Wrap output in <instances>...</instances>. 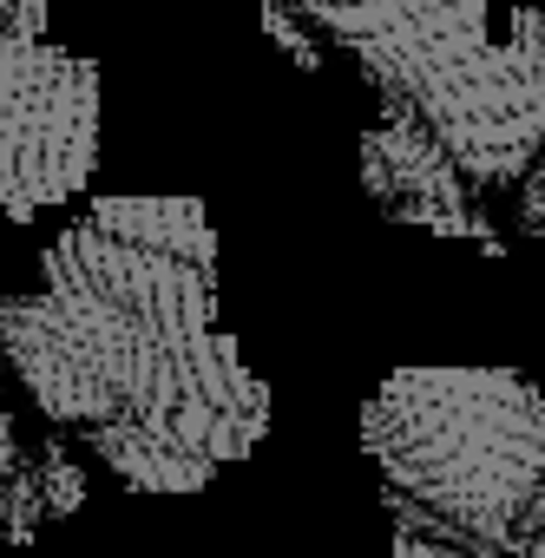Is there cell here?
<instances>
[{
	"label": "cell",
	"instance_id": "1",
	"mask_svg": "<svg viewBox=\"0 0 545 558\" xmlns=\"http://www.w3.org/2000/svg\"><path fill=\"white\" fill-rule=\"evenodd\" d=\"M388 525L512 558V525L545 480V388L519 368H395L362 408Z\"/></svg>",
	"mask_w": 545,
	"mask_h": 558
},
{
	"label": "cell",
	"instance_id": "2",
	"mask_svg": "<svg viewBox=\"0 0 545 558\" xmlns=\"http://www.w3.org/2000/svg\"><path fill=\"white\" fill-rule=\"evenodd\" d=\"M336 47L382 112L427 125L473 191H512L545 145V93L506 40L486 34V0H283Z\"/></svg>",
	"mask_w": 545,
	"mask_h": 558
},
{
	"label": "cell",
	"instance_id": "3",
	"mask_svg": "<svg viewBox=\"0 0 545 558\" xmlns=\"http://www.w3.org/2000/svg\"><path fill=\"white\" fill-rule=\"evenodd\" d=\"M99 165V66L53 40H0V210L80 197Z\"/></svg>",
	"mask_w": 545,
	"mask_h": 558
},
{
	"label": "cell",
	"instance_id": "4",
	"mask_svg": "<svg viewBox=\"0 0 545 558\" xmlns=\"http://www.w3.org/2000/svg\"><path fill=\"white\" fill-rule=\"evenodd\" d=\"M362 191L375 197V210L388 223H414V230H434V236H473L480 250L499 256V236L493 223L480 217V191L473 178L453 165V151L414 125V119H395L382 112L368 132H362Z\"/></svg>",
	"mask_w": 545,
	"mask_h": 558
},
{
	"label": "cell",
	"instance_id": "5",
	"mask_svg": "<svg viewBox=\"0 0 545 558\" xmlns=\"http://www.w3.org/2000/svg\"><path fill=\"white\" fill-rule=\"evenodd\" d=\"M86 499V473L66 434H27L14 408H0V545H27L40 525L73 519Z\"/></svg>",
	"mask_w": 545,
	"mask_h": 558
},
{
	"label": "cell",
	"instance_id": "6",
	"mask_svg": "<svg viewBox=\"0 0 545 558\" xmlns=\"http://www.w3.org/2000/svg\"><path fill=\"white\" fill-rule=\"evenodd\" d=\"M86 447H93L125 486H138V493H204V486L217 480L210 460H197L191 447H178V440H165V434H152V427H138V421L93 427Z\"/></svg>",
	"mask_w": 545,
	"mask_h": 558
},
{
	"label": "cell",
	"instance_id": "7",
	"mask_svg": "<svg viewBox=\"0 0 545 558\" xmlns=\"http://www.w3.org/2000/svg\"><path fill=\"white\" fill-rule=\"evenodd\" d=\"M506 47H512L519 66L545 86V0H525V8H512V21H506Z\"/></svg>",
	"mask_w": 545,
	"mask_h": 558
},
{
	"label": "cell",
	"instance_id": "8",
	"mask_svg": "<svg viewBox=\"0 0 545 558\" xmlns=\"http://www.w3.org/2000/svg\"><path fill=\"white\" fill-rule=\"evenodd\" d=\"M395 558H499V551H480V545H460V538H440V532L395 525Z\"/></svg>",
	"mask_w": 545,
	"mask_h": 558
},
{
	"label": "cell",
	"instance_id": "9",
	"mask_svg": "<svg viewBox=\"0 0 545 558\" xmlns=\"http://www.w3.org/2000/svg\"><path fill=\"white\" fill-rule=\"evenodd\" d=\"M53 0H0V40H47Z\"/></svg>",
	"mask_w": 545,
	"mask_h": 558
},
{
	"label": "cell",
	"instance_id": "10",
	"mask_svg": "<svg viewBox=\"0 0 545 558\" xmlns=\"http://www.w3.org/2000/svg\"><path fill=\"white\" fill-rule=\"evenodd\" d=\"M512 210H519V223H525L532 236H545V145H538L532 171L512 184Z\"/></svg>",
	"mask_w": 545,
	"mask_h": 558
},
{
	"label": "cell",
	"instance_id": "11",
	"mask_svg": "<svg viewBox=\"0 0 545 558\" xmlns=\"http://www.w3.org/2000/svg\"><path fill=\"white\" fill-rule=\"evenodd\" d=\"M512 558H545V480H538V493L525 499V512L512 525Z\"/></svg>",
	"mask_w": 545,
	"mask_h": 558
},
{
	"label": "cell",
	"instance_id": "12",
	"mask_svg": "<svg viewBox=\"0 0 545 558\" xmlns=\"http://www.w3.org/2000/svg\"><path fill=\"white\" fill-rule=\"evenodd\" d=\"M8 375H14V362H8V342H0V388H8Z\"/></svg>",
	"mask_w": 545,
	"mask_h": 558
}]
</instances>
